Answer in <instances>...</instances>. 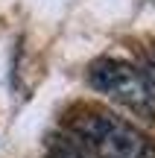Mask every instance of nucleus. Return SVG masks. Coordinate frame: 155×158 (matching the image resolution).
Returning a JSON list of instances; mask_svg holds the SVG:
<instances>
[{
	"label": "nucleus",
	"mask_w": 155,
	"mask_h": 158,
	"mask_svg": "<svg viewBox=\"0 0 155 158\" xmlns=\"http://www.w3.org/2000/svg\"><path fill=\"white\" fill-rule=\"evenodd\" d=\"M76 143L91 158H155L152 141L111 111H85L70 123Z\"/></svg>",
	"instance_id": "nucleus-1"
},
{
	"label": "nucleus",
	"mask_w": 155,
	"mask_h": 158,
	"mask_svg": "<svg viewBox=\"0 0 155 158\" xmlns=\"http://www.w3.org/2000/svg\"><path fill=\"white\" fill-rule=\"evenodd\" d=\"M88 82L108 100L138 114H155V76L123 59H100L88 70Z\"/></svg>",
	"instance_id": "nucleus-2"
},
{
	"label": "nucleus",
	"mask_w": 155,
	"mask_h": 158,
	"mask_svg": "<svg viewBox=\"0 0 155 158\" xmlns=\"http://www.w3.org/2000/svg\"><path fill=\"white\" fill-rule=\"evenodd\" d=\"M50 158H91V155H88L79 143H56Z\"/></svg>",
	"instance_id": "nucleus-3"
}]
</instances>
